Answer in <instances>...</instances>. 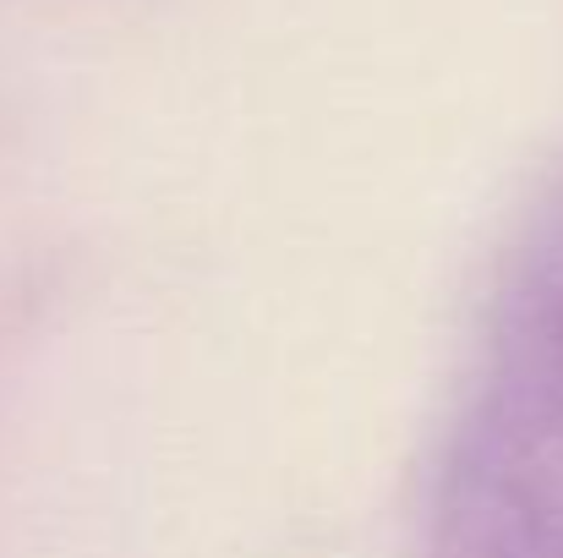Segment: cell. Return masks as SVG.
I'll return each mask as SVG.
<instances>
[{
	"instance_id": "cell-1",
	"label": "cell",
	"mask_w": 563,
	"mask_h": 558,
	"mask_svg": "<svg viewBox=\"0 0 563 558\" xmlns=\"http://www.w3.org/2000/svg\"><path fill=\"white\" fill-rule=\"evenodd\" d=\"M421 558H563V165L493 263L427 471Z\"/></svg>"
}]
</instances>
